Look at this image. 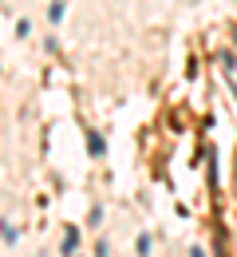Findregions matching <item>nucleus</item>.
I'll return each mask as SVG.
<instances>
[{"instance_id": "obj_1", "label": "nucleus", "mask_w": 237, "mask_h": 257, "mask_svg": "<svg viewBox=\"0 0 237 257\" xmlns=\"http://www.w3.org/2000/svg\"><path fill=\"white\" fill-rule=\"evenodd\" d=\"M87 151H91L95 159H103V151H107V147H103V139L95 135V131H87Z\"/></svg>"}, {"instance_id": "obj_2", "label": "nucleus", "mask_w": 237, "mask_h": 257, "mask_svg": "<svg viewBox=\"0 0 237 257\" xmlns=\"http://www.w3.org/2000/svg\"><path fill=\"white\" fill-rule=\"evenodd\" d=\"M75 241H79V229H68V233H64V257L75 253Z\"/></svg>"}]
</instances>
